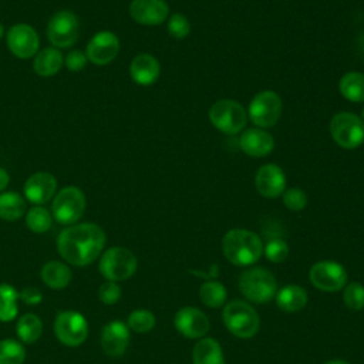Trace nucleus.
I'll list each match as a JSON object with an SVG mask.
<instances>
[{"label": "nucleus", "instance_id": "42", "mask_svg": "<svg viewBox=\"0 0 364 364\" xmlns=\"http://www.w3.org/2000/svg\"><path fill=\"white\" fill-rule=\"evenodd\" d=\"M324 364H350V363L344 360H330V361H326Z\"/></svg>", "mask_w": 364, "mask_h": 364}, {"label": "nucleus", "instance_id": "2", "mask_svg": "<svg viewBox=\"0 0 364 364\" xmlns=\"http://www.w3.org/2000/svg\"><path fill=\"white\" fill-rule=\"evenodd\" d=\"M222 252L232 264L250 266L260 259L263 243L255 232L230 229L222 239Z\"/></svg>", "mask_w": 364, "mask_h": 364}, {"label": "nucleus", "instance_id": "4", "mask_svg": "<svg viewBox=\"0 0 364 364\" xmlns=\"http://www.w3.org/2000/svg\"><path fill=\"white\" fill-rule=\"evenodd\" d=\"M239 290L253 303H267L277 293V282L267 269L252 267L240 274Z\"/></svg>", "mask_w": 364, "mask_h": 364}, {"label": "nucleus", "instance_id": "27", "mask_svg": "<svg viewBox=\"0 0 364 364\" xmlns=\"http://www.w3.org/2000/svg\"><path fill=\"white\" fill-rule=\"evenodd\" d=\"M16 331L21 341L31 344L40 338L43 333V323L37 314L26 313L18 318Z\"/></svg>", "mask_w": 364, "mask_h": 364}, {"label": "nucleus", "instance_id": "17", "mask_svg": "<svg viewBox=\"0 0 364 364\" xmlns=\"http://www.w3.org/2000/svg\"><path fill=\"white\" fill-rule=\"evenodd\" d=\"M129 16L139 24L158 26L169 16V7L165 0H132Z\"/></svg>", "mask_w": 364, "mask_h": 364}, {"label": "nucleus", "instance_id": "23", "mask_svg": "<svg viewBox=\"0 0 364 364\" xmlns=\"http://www.w3.org/2000/svg\"><path fill=\"white\" fill-rule=\"evenodd\" d=\"M193 364H225L222 347L216 338H200L192 351Z\"/></svg>", "mask_w": 364, "mask_h": 364}, {"label": "nucleus", "instance_id": "12", "mask_svg": "<svg viewBox=\"0 0 364 364\" xmlns=\"http://www.w3.org/2000/svg\"><path fill=\"white\" fill-rule=\"evenodd\" d=\"M309 279L321 291H338L347 283V270L334 260H320L310 267Z\"/></svg>", "mask_w": 364, "mask_h": 364}, {"label": "nucleus", "instance_id": "43", "mask_svg": "<svg viewBox=\"0 0 364 364\" xmlns=\"http://www.w3.org/2000/svg\"><path fill=\"white\" fill-rule=\"evenodd\" d=\"M3 33H4V27H3V24L0 23V38L3 37Z\"/></svg>", "mask_w": 364, "mask_h": 364}, {"label": "nucleus", "instance_id": "3", "mask_svg": "<svg viewBox=\"0 0 364 364\" xmlns=\"http://www.w3.org/2000/svg\"><path fill=\"white\" fill-rule=\"evenodd\" d=\"M222 318L226 328L239 338H250L259 331L257 311L243 300H233L223 307Z\"/></svg>", "mask_w": 364, "mask_h": 364}, {"label": "nucleus", "instance_id": "14", "mask_svg": "<svg viewBox=\"0 0 364 364\" xmlns=\"http://www.w3.org/2000/svg\"><path fill=\"white\" fill-rule=\"evenodd\" d=\"M119 53V40L111 31H98L87 44L85 55L95 65L109 64Z\"/></svg>", "mask_w": 364, "mask_h": 364}, {"label": "nucleus", "instance_id": "22", "mask_svg": "<svg viewBox=\"0 0 364 364\" xmlns=\"http://www.w3.org/2000/svg\"><path fill=\"white\" fill-rule=\"evenodd\" d=\"M274 299L280 310L287 313H296L306 307L307 291L297 284H287L277 290Z\"/></svg>", "mask_w": 364, "mask_h": 364}, {"label": "nucleus", "instance_id": "11", "mask_svg": "<svg viewBox=\"0 0 364 364\" xmlns=\"http://www.w3.org/2000/svg\"><path fill=\"white\" fill-rule=\"evenodd\" d=\"M80 36V23L77 16L70 10L54 13L47 26V37L50 43L58 48L73 46Z\"/></svg>", "mask_w": 364, "mask_h": 364}, {"label": "nucleus", "instance_id": "19", "mask_svg": "<svg viewBox=\"0 0 364 364\" xmlns=\"http://www.w3.org/2000/svg\"><path fill=\"white\" fill-rule=\"evenodd\" d=\"M57 189V179L50 172H36L24 183V196L31 203L43 205L50 200Z\"/></svg>", "mask_w": 364, "mask_h": 364}, {"label": "nucleus", "instance_id": "16", "mask_svg": "<svg viewBox=\"0 0 364 364\" xmlns=\"http://www.w3.org/2000/svg\"><path fill=\"white\" fill-rule=\"evenodd\" d=\"M255 186L263 198H277L286 191V175L279 165L264 164L255 175Z\"/></svg>", "mask_w": 364, "mask_h": 364}, {"label": "nucleus", "instance_id": "8", "mask_svg": "<svg viewBox=\"0 0 364 364\" xmlns=\"http://www.w3.org/2000/svg\"><path fill=\"white\" fill-rule=\"evenodd\" d=\"M85 196L77 186L61 188L51 205L53 218L61 225H74L84 213Z\"/></svg>", "mask_w": 364, "mask_h": 364}, {"label": "nucleus", "instance_id": "21", "mask_svg": "<svg viewBox=\"0 0 364 364\" xmlns=\"http://www.w3.org/2000/svg\"><path fill=\"white\" fill-rule=\"evenodd\" d=\"M161 73L159 61L148 53H141L135 55L129 65V74L134 82L138 85H151L154 84Z\"/></svg>", "mask_w": 364, "mask_h": 364}, {"label": "nucleus", "instance_id": "37", "mask_svg": "<svg viewBox=\"0 0 364 364\" xmlns=\"http://www.w3.org/2000/svg\"><path fill=\"white\" fill-rule=\"evenodd\" d=\"M283 203L289 210L299 212L307 205V195L300 188H289L283 192Z\"/></svg>", "mask_w": 364, "mask_h": 364}, {"label": "nucleus", "instance_id": "10", "mask_svg": "<svg viewBox=\"0 0 364 364\" xmlns=\"http://www.w3.org/2000/svg\"><path fill=\"white\" fill-rule=\"evenodd\" d=\"M54 334L64 346L77 347L88 336V323L78 311H61L54 320Z\"/></svg>", "mask_w": 364, "mask_h": 364}, {"label": "nucleus", "instance_id": "34", "mask_svg": "<svg viewBox=\"0 0 364 364\" xmlns=\"http://www.w3.org/2000/svg\"><path fill=\"white\" fill-rule=\"evenodd\" d=\"M343 301L350 310H363L364 309V286L361 283L353 282L344 286Z\"/></svg>", "mask_w": 364, "mask_h": 364}, {"label": "nucleus", "instance_id": "31", "mask_svg": "<svg viewBox=\"0 0 364 364\" xmlns=\"http://www.w3.org/2000/svg\"><path fill=\"white\" fill-rule=\"evenodd\" d=\"M26 225L34 233H44L53 225V215L41 206H33L26 215Z\"/></svg>", "mask_w": 364, "mask_h": 364}, {"label": "nucleus", "instance_id": "5", "mask_svg": "<svg viewBox=\"0 0 364 364\" xmlns=\"http://www.w3.org/2000/svg\"><path fill=\"white\" fill-rule=\"evenodd\" d=\"M136 264V257L129 249L114 246L102 253L98 269L107 280L121 282L135 273Z\"/></svg>", "mask_w": 364, "mask_h": 364}, {"label": "nucleus", "instance_id": "35", "mask_svg": "<svg viewBox=\"0 0 364 364\" xmlns=\"http://www.w3.org/2000/svg\"><path fill=\"white\" fill-rule=\"evenodd\" d=\"M263 253L269 262L282 263L289 256V246L283 239L273 237L263 246Z\"/></svg>", "mask_w": 364, "mask_h": 364}, {"label": "nucleus", "instance_id": "18", "mask_svg": "<svg viewBox=\"0 0 364 364\" xmlns=\"http://www.w3.org/2000/svg\"><path fill=\"white\" fill-rule=\"evenodd\" d=\"M131 334L129 328L122 321H109L101 331V347L109 357L122 355L129 344Z\"/></svg>", "mask_w": 364, "mask_h": 364}, {"label": "nucleus", "instance_id": "6", "mask_svg": "<svg viewBox=\"0 0 364 364\" xmlns=\"http://www.w3.org/2000/svg\"><path fill=\"white\" fill-rule=\"evenodd\" d=\"M209 119L220 132L235 135L243 131L247 122V114L242 104L233 100H219L210 107Z\"/></svg>", "mask_w": 364, "mask_h": 364}, {"label": "nucleus", "instance_id": "7", "mask_svg": "<svg viewBox=\"0 0 364 364\" xmlns=\"http://www.w3.org/2000/svg\"><path fill=\"white\" fill-rule=\"evenodd\" d=\"M334 142L346 149H354L364 142V121L353 112H338L330 121Z\"/></svg>", "mask_w": 364, "mask_h": 364}, {"label": "nucleus", "instance_id": "20", "mask_svg": "<svg viewBox=\"0 0 364 364\" xmlns=\"http://www.w3.org/2000/svg\"><path fill=\"white\" fill-rule=\"evenodd\" d=\"M239 146L249 156L263 158L273 151L274 139L263 128H249L240 134Z\"/></svg>", "mask_w": 364, "mask_h": 364}, {"label": "nucleus", "instance_id": "9", "mask_svg": "<svg viewBox=\"0 0 364 364\" xmlns=\"http://www.w3.org/2000/svg\"><path fill=\"white\" fill-rule=\"evenodd\" d=\"M282 114V100L270 90L257 92L249 104V118L257 128L276 125Z\"/></svg>", "mask_w": 364, "mask_h": 364}, {"label": "nucleus", "instance_id": "25", "mask_svg": "<svg viewBox=\"0 0 364 364\" xmlns=\"http://www.w3.org/2000/svg\"><path fill=\"white\" fill-rule=\"evenodd\" d=\"M41 280L51 289L60 290L70 284L71 282V270L67 264L51 260L46 263L41 269Z\"/></svg>", "mask_w": 364, "mask_h": 364}, {"label": "nucleus", "instance_id": "26", "mask_svg": "<svg viewBox=\"0 0 364 364\" xmlns=\"http://www.w3.org/2000/svg\"><path fill=\"white\" fill-rule=\"evenodd\" d=\"M340 94L351 102H364V74L350 71L338 82Z\"/></svg>", "mask_w": 364, "mask_h": 364}, {"label": "nucleus", "instance_id": "29", "mask_svg": "<svg viewBox=\"0 0 364 364\" xmlns=\"http://www.w3.org/2000/svg\"><path fill=\"white\" fill-rule=\"evenodd\" d=\"M199 297L205 306L210 309H219L225 304L228 291L220 282L208 280L199 287Z\"/></svg>", "mask_w": 364, "mask_h": 364}, {"label": "nucleus", "instance_id": "39", "mask_svg": "<svg viewBox=\"0 0 364 364\" xmlns=\"http://www.w3.org/2000/svg\"><path fill=\"white\" fill-rule=\"evenodd\" d=\"M88 58L85 55L84 51L81 50H73L70 51L67 55H65V60H64V64L68 70L71 71H80L85 67Z\"/></svg>", "mask_w": 364, "mask_h": 364}, {"label": "nucleus", "instance_id": "36", "mask_svg": "<svg viewBox=\"0 0 364 364\" xmlns=\"http://www.w3.org/2000/svg\"><path fill=\"white\" fill-rule=\"evenodd\" d=\"M166 27H168V33L176 40L185 38L191 31V23H189L188 17L182 13H173L168 18Z\"/></svg>", "mask_w": 364, "mask_h": 364}, {"label": "nucleus", "instance_id": "41", "mask_svg": "<svg viewBox=\"0 0 364 364\" xmlns=\"http://www.w3.org/2000/svg\"><path fill=\"white\" fill-rule=\"evenodd\" d=\"M9 181H10V176H9L7 171L0 168V191H3L9 185Z\"/></svg>", "mask_w": 364, "mask_h": 364}, {"label": "nucleus", "instance_id": "32", "mask_svg": "<svg viewBox=\"0 0 364 364\" xmlns=\"http://www.w3.org/2000/svg\"><path fill=\"white\" fill-rule=\"evenodd\" d=\"M26 350L21 343L13 338L0 340V364H23Z\"/></svg>", "mask_w": 364, "mask_h": 364}, {"label": "nucleus", "instance_id": "28", "mask_svg": "<svg viewBox=\"0 0 364 364\" xmlns=\"http://www.w3.org/2000/svg\"><path fill=\"white\" fill-rule=\"evenodd\" d=\"M26 212V200L17 192H4L0 195V218L4 220H17Z\"/></svg>", "mask_w": 364, "mask_h": 364}, {"label": "nucleus", "instance_id": "44", "mask_svg": "<svg viewBox=\"0 0 364 364\" xmlns=\"http://www.w3.org/2000/svg\"><path fill=\"white\" fill-rule=\"evenodd\" d=\"M361 119L364 121V107H363V111H361Z\"/></svg>", "mask_w": 364, "mask_h": 364}, {"label": "nucleus", "instance_id": "24", "mask_svg": "<svg viewBox=\"0 0 364 364\" xmlns=\"http://www.w3.org/2000/svg\"><path fill=\"white\" fill-rule=\"evenodd\" d=\"M63 64V54L57 48L47 47L36 54L33 68L40 77H51L60 71Z\"/></svg>", "mask_w": 364, "mask_h": 364}, {"label": "nucleus", "instance_id": "33", "mask_svg": "<svg viewBox=\"0 0 364 364\" xmlns=\"http://www.w3.org/2000/svg\"><path fill=\"white\" fill-rule=\"evenodd\" d=\"M127 326L135 333H148L155 327V316L152 311L145 309L134 310L128 316Z\"/></svg>", "mask_w": 364, "mask_h": 364}, {"label": "nucleus", "instance_id": "13", "mask_svg": "<svg viewBox=\"0 0 364 364\" xmlns=\"http://www.w3.org/2000/svg\"><path fill=\"white\" fill-rule=\"evenodd\" d=\"M9 50L18 58H30L38 53V34L37 31L24 23L14 24L6 34Z\"/></svg>", "mask_w": 364, "mask_h": 364}, {"label": "nucleus", "instance_id": "1", "mask_svg": "<svg viewBox=\"0 0 364 364\" xmlns=\"http://www.w3.org/2000/svg\"><path fill=\"white\" fill-rule=\"evenodd\" d=\"M105 233L97 223H74L63 229L57 237V249L61 257L74 266L92 263L102 252Z\"/></svg>", "mask_w": 364, "mask_h": 364}, {"label": "nucleus", "instance_id": "30", "mask_svg": "<svg viewBox=\"0 0 364 364\" xmlns=\"http://www.w3.org/2000/svg\"><path fill=\"white\" fill-rule=\"evenodd\" d=\"M18 291L7 283L0 284V321H11L18 313Z\"/></svg>", "mask_w": 364, "mask_h": 364}, {"label": "nucleus", "instance_id": "15", "mask_svg": "<svg viewBox=\"0 0 364 364\" xmlns=\"http://www.w3.org/2000/svg\"><path fill=\"white\" fill-rule=\"evenodd\" d=\"M173 324L176 330L188 338H200L209 331L210 327L208 316L192 306L179 309L175 313Z\"/></svg>", "mask_w": 364, "mask_h": 364}, {"label": "nucleus", "instance_id": "40", "mask_svg": "<svg viewBox=\"0 0 364 364\" xmlns=\"http://www.w3.org/2000/svg\"><path fill=\"white\" fill-rule=\"evenodd\" d=\"M18 299H21L26 304H38L43 300V294L36 287H24L18 293Z\"/></svg>", "mask_w": 364, "mask_h": 364}, {"label": "nucleus", "instance_id": "38", "mask_svg": "<svg viewBox=\"0 0 364 364\" xmlns=\"http://www.w3.org/2000/svg\"><path fill=\"white\" fill-rule=\"evenodd\" d=\"M121 297V287L117 284V282H105L98 289V299L104 304H115Z\"/></svg>", "mask_w": 364, "mask_h": 364}]
</instances>
